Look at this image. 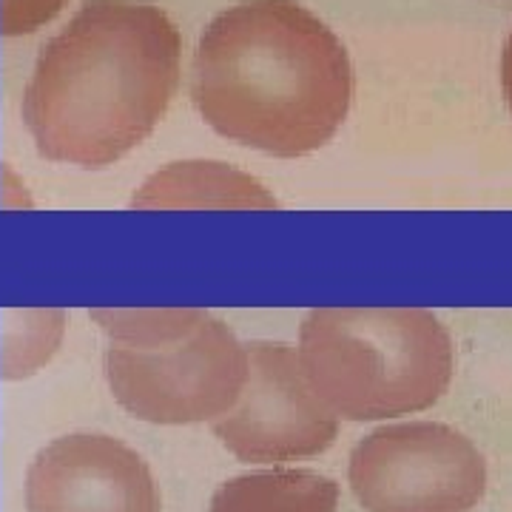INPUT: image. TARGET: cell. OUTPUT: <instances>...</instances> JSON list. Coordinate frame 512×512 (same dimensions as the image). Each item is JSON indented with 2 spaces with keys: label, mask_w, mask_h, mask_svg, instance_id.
<instances>
[{
  "label": "cell",
  "mask_w": 512,
  "mask_h": 512,
  "mask_svg": "<svg viewBox=\"0 0 512 512\" xmlns=\"http://www.w3.org/2000/svg\"><path fill=\"white\" fill-rule=\"evenodd\" d=\"M339 484L316 470H265L225 481L208 512H336Z\"/></svg>",
  "instance_id": "cell-9"
},
{
  "label": "cell",
  "mask_w": 512,
  "mask_h": 512,
  "mask_svg": "<svg viewBox=\"0 0 512 512\" xmlns=\"http://www.w3.org/2000/svg\"><path fill=\"white\" fill-rule=\"evenodd\" d=\"M140 208L180 205H231V208H276V200L254 177L222 163H174L154 174L131 200Z\"/></svg>",
  "instance_id": "cell-8"
},
{
  "label": "cell",
  "mask_w": 512,
  "mask_h": 512,
  "mask_svg": "<svg viewBox=\"0 0 512 512\" xmlns=\"http://www.w3.org/2000/svg\"><path fill=\"white\" fill-rule=\"evenodd\" d=\"M248 376L237 404L214 421L220 444L248 464H285L325 453L339 419L316 396L299 350L285 342H251Z\"/></svg>",
  "instance_id": "cell-6"
},
{
  "label": "cell",
  "mask_w": 512,
  "mask_h": 512,
  "mask_svg": "<svg viewBox=\"0 0 512 512\" xmlns=\"http://www.w3.org/2000/svg\"><path fill=\"white\" fill-rule=\"evenodd\" d=\"M29 512H160L143 456L120 439L72 433L46 444L26 473Z\"/></svg>",
  "instance_id": "cell-7"
},
{
  "label": "cell",
  "mask_w": 512,
  "mask_h": 512,
  "mask_svg": "<svg viewBox=\"0 0 512 512\" xmlns=\"http://www.w3.org/2000/svg\"><path fill=\"white\" fill-rule=\"evenodd\" d=\"M501 89H504L507 106L512 111V35L504 46V55H501Z\"/></svg>",
  "instance_id": "cell-12"
},
{
  "label": "cell",
  "mask_w": 512,
  "mask_h": 512,
  "mask_svg": "<svg viewBox=\"0 0 512 512\" xmlns=\"http://www.w3.org/2000/svg\"><path fill=\"white\" fill-rule=\"evenodd\" d=\"M69 0H0V35H35L66 9Z\"/></svg>",
  "instance_id": "cell-11"
},
{
  "label": "cell",
  "mask_w": 512,
  "mask_h": 512,
  "mask_svg": "<svg viewBox=\"0 0 512 512\" xmlns=\"http://www.w3.org/2000/svg\"><path fill=\"white\" fill-rule=\"evenodd\" d=\"M348 481L365 512H473L487 490V461L456 427L402 421L356 444Z\"/></svg>",
  "instance_id": "cell-5"
},
{
  "label": "cell",
  "mask_w": 512,
  "mask_h": 512,
  "mask_svg": "<svg viewBox=\"0 0 512 512\" xmlns=\"http://www.w3.org/2000/svg\"><path fill=\"white\" fill-rule=\"evenodd\" d=\"M191 100L208 126L239 146L305 157L348 117V49L296 0H242L200 37Z\"/></svg>",
  "instance_id": "cell-2"
},
{
  "label": "cell",
  "mask_w": 512,
  "mask_h": 512,
  "mask_svg": "<svg viewBox=\"0 0 512 512\" xmlns=\"http://www.w3.org/2000/svg\"><path fill=\"white\" fill-rule=\"evenodd\" d=\"M183 74V37L160 6L86 0L37 55L23 123L40 157L109 168L165 117Z\"/></svg>",
  "instance_id": "cell-1"
},
{
  "label": "cell",
  "mask_w": 512,
  "mask_h": 512,
  "mask_svg": "<svg viewBox=\"0 0 512 512\" xmlns=\"http://www.w3.org/2000/svg\"><path fill=\"white\" fill-rule=\"evenodd\" d=\"M111 339L103 365L111 396L148 424H202L237 404L248 348L200 308L92 311Z\"/></svg>",
  "instance_id": "cell-4"
},
{
  "label": "cell",
  "mask_w": 512,
  "mask_h": 512,
  "mask_svg": "<svg viewBox=\"0 0 512 512\" xmlns=\"http://www.w3.org/2000/svg\"><path fill=\"white\" fill-rule=\"evenodd\" d=\"M20 325L6 328L3 348V376L23 379L46 365L60 345L63 316L57 311H23L18 313Z\"/></svg>",
  "instance_id": "cell-10"
},
{
  "label": "cell",
  "mask_w": 512,
  "mask_h": 512,
  "mask_svg": "<svg viewBox=\"0 0 512 512\" xmlns=\"http://www.w3.org/2000/svg\"><path fill=\"white\" fill-rule=\"evenodd\" d=\"M296 350L316 396L348 421L421 413L456 373L453 336L424 308H316Z\"/></svg>",
  "instance_id": "cell-3"
}]
</instances>
